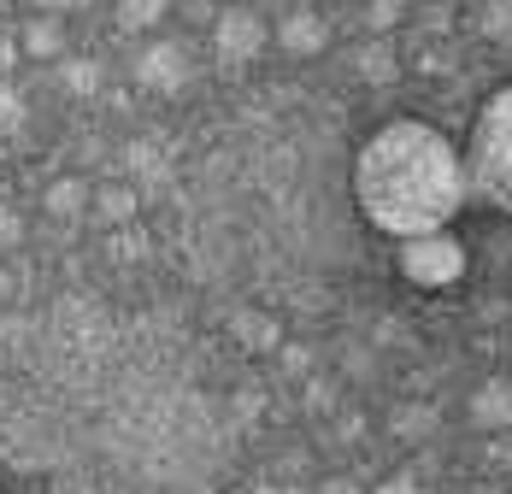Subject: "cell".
<instances>
[{
  "label": "cell",
  "mask_w": 512,
  "mask_h": 494,
  "mask_svg": "<svg viewBox=\"0 0 512 494\" xmlns=\"http://www.w3.org/2000/svg\"><path fill=\"white\" fill-rule=\"evenodd\" d=\"M465 195V153L448 142V130L424 118H389L377 124L354 153V206L371 230L412 242L430 230H448L460 218Z\"/></svg>",
  "instance_id": "cell-1"
},
{
  "label": "cell",
  "mask_w": 512,
  "mask_h": 494,
  "mask_svg": "<svg viewBox=\"0 0 512 494\" xmlns=\"http://www.w3.org/2000/svg\"><path fill=\"white\" fill-rule=\"evenodd\" d=\"M465 183L471 195L489 200L501 218H512V83L477 106L471 136H465Z\"/></svg>",
  "instance_id": "cell-2"
},
{
  "label": "cell",
  "mask_w": 512,
  "mask_h": 494,
  "mask_svg": "<svg viewBox=\"0 0 512 494\" xmlns=\"http://www.w3.org/2000/svg\"><path fill=\"white\" fill-rule=\"evenodd\" d=\"M395 271L407 277L412 289H454L465 277V247L448 236V230H430V236H412V242H401V253H395Z\"/></svg>",
  "instance_id": "cell-3"
},
{
  "label": "cell",
  "mask_w": 512,
  "mask_h": 494,
  "mask_svg": "<svg viewBox=\"0 0 512 494\" xmlns=\"http://www.w3.org/2000/svg\"><path fill=\"white\" fill-rule=\"evenodd\" d=\"M136 83H148L154 95H177L189 83V53L177 42H148L136 53Z\"/></svg>",
  "instance_id": "cell-4"
},
{
  "label": "cell",
  "mask_w": 512,
  "mask_h": 494,
  "mask_svg": "<svg viewBox=\"0 0 512 494\" xmlns=\"http://www.w3.org/2000/svg\"><path fill=\"white\" fill-rule=\"evenodd\" d=\"M212 42H218L224 59H254V53L271 42V30L259 24L254 12H242V6H236V12H224V18H218V36H212Z\"/></svg>",
  "instance_id": "cell-5"
},
{
  "label": "cell",
  "mask_w": 512,
  "mask_h": 494,
  "mask_svg": "<svg viewBox=\"0 0 512 494\" xmlns=\"http://www.w3.org/2000/svg\"><path fill=\"white\" fill-rule=\"evenodd\" d=\"M465 418L477 430H512V383L495 377V383H477L471 400H465Z\"/></svg>",
  "instance_id": "cell-6"
},
{
  "label": "cell",
  "mask_w": 512,
  "mask_h": 494,
  "mask_svg": "<svg viewBox=\"0 0 512 494\" xmlns=\"http://www.w3.org/2000/svg\"><path fill=\"white\" fill-rule=\"evenodd\" d=\"M271 36H277V48H283V53L307 59V53L324 48V18H318V12H289V18H283Z\"/></svg>",
  "instance_id": "cell-7"
},
{
  "label": "cell",
  "mask_w": 512,
  "mask_h": 494,
  "mask_svg": "<svg viewBox=\"0 0 512 494\" xmlns=\"http://www.w3.org/2000/svg\"><path fill=\"white\" fill-rule=\"evenodd\" d=\"M230 336H236L242 347H254V353H265V347L283 342L277 318H265V312H236V318H230Z\"/></svg>",
  "instance_id": "cell-8"
},
{
  "label": "cell",
  "mask_w": 512,
  "mask_h": 494,
  "mask_svg": "<svg viewBox=\"0 0 512 494\" xmlns=\"http://www.w3.org/2000/svg\"><path fill=\"white\" fill-rule=\"evenodd\" d=\"M18 48L30 53V59H53V53L65 48V36H59V24H53V18H30V24L18 30Z\"/></svg>",
  "instance_id": "cell-9"
},
{
  "label": "cell",
  "mask_w": 512,
  "mask_h": 494,
  "mask_svg": "<svg viewBox=\"0 0 512 494\" xmlns=\"http://www.w3.org/2000/svg\"><path fill=\"white\" fill-rule=\"evenodd\" d=\"M42 206H48L53 218H77V212L89 206V189H83L77 177H59V183H53L48 195H42Z\"/></svg>",
  "instance_id": "cell-10"
},
{
  "label": "cell",
  "mask_w": 512,
  "mask_h": 494,
  "mask_svg": "<svg viewBox=\"0 0 512 494\" xmlns=\"http://www.w3.org/2000/svg\"><path fill=\"white\" fill-rule=\"evenodd\" d=\"M165 6L171 0H118V30H136V36L154 30L159 18H165Z\"/></svg>",
  "instance_id": "cell-11"
},
{
  "label": "cell",
  "mask_w": 512,
  "mask_h": 494,
  "mask_svg": "<svg viewBox=\"0 0 512 494\" xmlns=\"http://www.w3.org/2000/svg\"><path fill=\"white\" fill-rule=\"evenodd\" d=\"M59 83H65L71 95H89V89L101 83V71H95L89 59H71V65H59Z\"/></svg>",
  "instance_id": "cell-12"
},
{
  "label": "cell",
  "mask_w": 512,
  "mask_h": 494,
  "mask_svg": "<svg viewBox=\"0 0 512 494\" xmlns=\"http://www.w3.org/2000/svg\"><path fill=\"white\" fill-rule=\"evenodd\" d=\"M0 130H24V95L12 83H0Z\"/></svg>",
  "instance_id": "cell-13"
},
{
  "label": "cell",
  "mask_w": 512,
  "mask_h": 494,
  "mask_svg": "<svg viewBox=\"0 0 512 494\" xmlns=\"http://www.w3.org/2000/svg\"><path fill=\"white\" fill-rule=\"evenodd\" d=\"M130 171H136V177H165V159H159V148L136 142V148H130Z\"/></svg>",
  "instance_id": "cell-14"
},
{
  "label": "cell",
  "mask_w": 512,
  "mask_h": 494,
  "mask_svg": "<svg viewBox=\"0 0 512 494\" xmlns=\"http://www.w3.org/2000/svg\"><path fill=\"white\" fill-rule=\"evenodd\" d=\"M101 212H106V218H130V212H136V195L112 189V195H101Z\"/></svg>",
  "instance_id": "cell-15"
},
{
  "label": "cell",
  "mask_w": 512,
  "mask_h": 494,
  "mask_svg": "<svg viewBox=\"0 0 512 494\" xmlns=\"http://www.w3.org/2000/svg\"><path fill=\"white\" fill-rule=\"evenodd\" d=\"M483 30H512V0H489V12H483Z\"/></svg>",
  "instance_id": "cell-16"
},
{
  "label": "cell",
  "mask_w": 512,
  "mask_h": 494,
  "mask_svg": "<svg viewBox=\"0 0 512 494\" xmlns=\"http://www.w3.org/2000/svg\"><path fill=\"white\" fill-rule=\"evenodd\" d=\"M371 494H424V489H418L412 477H389V483H377Z\"/></svg>",
  "instance_id": "cell-17"
},
{
  "label": "cell",
  "mask_w": 512,
  "mask_h": 494,
  "mask_svg": "<svg viewBox=\"0 0 512 494\" xmlns=\"http://www.w3.org/2000/svg\"><path fill=\"white\" fill-rule=\"evenodd\" d=\"M6 242H18V218H12V212L0 206V247H6Z\"/></svg>",
  "instance_id": "cell-18"
},
{
  "label": "cell",
  "mask_w": 512,
  "mask_h": 494,
  "mask_svg": "<svg viewBox=\"0 0 512 494\" xmlns=\"http://www.w3.org/2000/svg\"><path fill=\"white\" fill-rule=\"evenodd\" d=\"M42 12H77V6H89V0H36Z\"/></svg>",
  "instance_id": "cell-19"
},
{
  "label": "cell",
  "mask_w": 512,
  "mask_h": 494,
  "mask_svg": "<svg viewBox=\"0 0 512 494\" xmlns=\"http://www.w3.org/2000/svg\"><path fill=\"white\" fill-rule=\"evenodd\" d=\"M318 494H359V483H348V477H330Z\"/></svg>",
  "instance_id": "cell-20"
}]
</instances>
